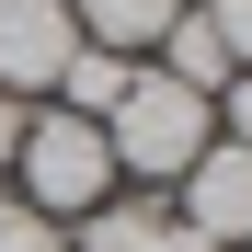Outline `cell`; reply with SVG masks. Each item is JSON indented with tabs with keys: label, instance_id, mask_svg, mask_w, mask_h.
Masks as SVG:
<instances>
[{
	"label": "cell",
	"instance_id": "8",
	"mask_svg": "<svg viewBox=\"0 0 252 252\" xmlns=\"http://www.w3.org/2000/svg\"><path fill=\"white\" fill-rule=\"evenodd\" d=\"M126 80H138V58H115V46H80V58L58 69V92H46V103H58V115H92V126H103Z\"/></svg>",
	"mask_w": 252,
	"mask_h": 252
},
{
	"label": "cell",
	"instance_id": "3",
	"mask_svg": "<svg viewBox=\"0 0 252 252\" xmlns=\"http://www.w3.org/2000/svg\"><path fill=\"white\" fill-rule=\"evenodd\" d=\"M69 58H80V12H69V0H0V92H12V103L58 92Z\"/></svg>",
	"mask_w": 252,
	"mask_h": 252
},
{
	"label": "cell",
	"instance_id": "4",
	"mask_svg": "<svg viewBox=\"0 0 252 252\" xmlns=\"http://www.w3.org/2000/svg\"><path fill=\"white\" fill-rule=\"evenodd\" d=\"M172 218H184L195 241H218V252H252V149H241V138H206V149H195Z\"/></svg>",
	"mask_w": 252,
	"mask_h": 252
},
{
	"label": "cell",
	"instance_id": "2",
	"mask_svg": "<svg viewBox=\"0 0 252 252\" xmlns=\"http://www.w3.org/2000/svg\"><path fill=\"white\" fill-rule=\"evenodd\" d=\"M12 172H23V206H34V218L80 229V218L115 195V149H103V126H92V115L34 103V115H23V149H12Z\"/></svg>",
	"mask_w": 252,
	"mask_h": 252
},
{
	"label": "cell",
	"instance_id": "11",
	"mask_svg": "<svg viewBox=\"0 0 252 252\" xmlns=\"http://www.w3.org/2000/svg\"><path fill=\"white\" fill-rule=\"evenodd\" d=\"M23 115H34V103H12V92H0V172H12V149H23Z\"/></svg>",
	"mask_w": 252,
	"mask_h": 252
},
{
	"label": "cell",
	"instance_id": "10",
	"mask_svg": "<svg viewBox=\"0 0 252 252\" xmlns=\"http://www.w3.org/2000/svg\"><path fill=\"white\" fill-rule=\"evenodd\" d=\"M206 23H218V46H229V69H252V0H195Z\"/></svg>",
	"mask_w": 252,
	"mask_h": 252
},
{
	"label": "cell",
	"instance_id": "7",
	"mask_svg": "<svg viewBox=\"0 0 252 252\" xmlns=\"http://www.w3.org/2000/svg\"><path fill=\"white\" fill-rule=\"evenodd\" d=\"M69 252H172V206H138V195H103L92 218L69 229Z\"/></svg>",
	"mask_w": 252,
	"mask_h": 252
},
{
	"label": "cell",
	"instance_id": "5",
	"mask_svg": "<svg viewBox=\"0 0 252 252\" xmlns=\"http://www.w3.org/2000/svg\"><path fill=\"white\" fill-rule=\"evenodd\" d=\"M149 69H160V80H184V92H206V103H218V80H229V46H218V23H206L195 0H184V12H172V34H160V46H149Z\"/></svg>",
	"mask_w": 252,
	"mask_h": 252
},
{
	"label": "cell",
	"instance_id": "1",
	"mask_svg": "<svg viewBox=\"0 0 252 252\" xmlns=\"http://www.w3.org/2000/svg\"><path fill=\"white\" fill-rule=\"evenodd\" d=\"M206 138H218V115H206V92H184V80H160V69L138 58V80H126V92H115V115H103L115 184H126V172H138V184H184Z\"/></svg>",
	"mask_w": 252,
	"mask_h": 252
},
{
	"label": "cell",
	"instance_id": "9",
	"mask_svg": "<svg viewBox=\"0 0 252 252\" xmlns=\"http://www.w3.org/2000/svg\"><path fill=\"white\" fill-rule=\"evenodd\" d=\"M0 252H69V229H58V218H34L23 195H0Z\"/></svg>",
	"mask_w": 252,
	"mask_h": 252
},
{
	"label": "cell",
	"instance_id": "6",
	"mask_svg": "<svg viewBox=\"0 0 252 252\" xmlns=\"http://www.w3.org/2000/svg\"><path fill=\"white\" fill-rule=\"evenodd\" d=\"M80 12V46H115V58H149L160 34H172L184 0H69Z\"/></svg>",
	"mask_w": 252,
	"mask_h": 252
}]
</instances>
